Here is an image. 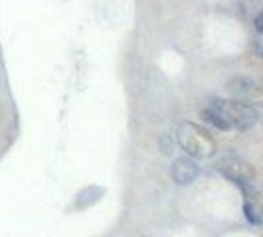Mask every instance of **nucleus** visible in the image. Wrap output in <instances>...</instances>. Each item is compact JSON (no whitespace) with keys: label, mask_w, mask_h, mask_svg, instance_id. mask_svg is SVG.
Segmentation results:
<instances>
[{"label":"nucleus","mask_w":263,"mask_h":237,"mask_svg":"<svg viewBox=\"0 0 263 237\" xmlns=\"http://www.w3.org/2000/svg\"><path fill=\"white\" fill-rule=\"evenodd\" d=\"M176 141L182 146L186 156L190 158H212L216 154V141L212 132L196 123H182L176 132Z\"/></svg>","instance_id":"1"},{"label":"nucleus","mask_w":263,"mask_h":237,"mask_svg":"<svg viewBox=\"0 0 263 237\" xmlns=\"http://www.w3.org/2000/svg\"><path fill=\"white\" fill-rule=\"evenodd\" d=\"M172 148H174V141L171 139V134H162L160 136V150H162V154H171Z\"/></svg>","instance_id":"10"},{"label":"nucleus","mask_w":263,"mask_h":237,"mask_svg":"<svg viewBox=\"0 0 263 237\" xmlns=\"http://www.w3.org/2000/svg\"><path fill=\"white\" fill-rule=\"evenodd\" d=\"M198 164L194 162V158L190 156H180L172 162V180L180 186L192 184L198 178Z\"/></svg>","instance_id":"5"},{"label":"nucleus","mask_w":263,"mask_h":237,"mask_svg":"<svg viewBox=\"0 0 263 237\" xmlns=\"http://www.w3.org/2000/svg\"><path fill=\"white\" fill-rule=\"evenodd\" d=\"M243 213H246V218H248L253 225L261 224V218H259L257 208H255V204H253V202H246V204H243Z\"/></svg>","instance_id":"9"},{"label":"nucleus","mask_w":263,"mask_h":237,"mask_svg":"<svg viewBox=\"0 0 263 237\" xmlns=\"http://www.w3.org/2000/svg\"><path fill=\"white\" fill-rule=\"evenodd\" d=\"M226 87L232 95H236L239 101H246V103H255V101L261 99L263 95L261 85L253 77H248V75H236V77L228 79Z\"/></svg>","instance_id":"4"},{"label":"nucleus","mask_w":263,"mask_h":237,"mask_svg":"<svg viewBox=\"0 0 263 237\" xmlns=\"http://www.w3.org/2000/svg\"><path fill=\"white\" fill-rule=\"evenodd\" d=\"M202 117L206 118L210 125H214L216 129H222V131H230V125H228V121H226L214 107H210V109H204L202 111Z\"/></svg>","instance_id":"7"},{"label":"nucleus","mask_w":263,"mask_h":237,"mask_svg":"<svg viewBox=\"0 0 263 237\" xmlns=\"http://www.w3.org/2000/svg\"><path fill=\"white\" fill-rule=\"evenodd\" d=\"M101 196H103V190L97 188V186H91V188H87V190H83V192L79 194L78 208H87V206H91L93 202H97Z\"/></svg>","instance_id":"6"},{"label":"nucleus","mask_w":263,"mask_h":237,"mask_svg":"<svg viewBox=\"0 0 263 237\" xmlns=\"http://www.w3.org/2000/svg\"><path fill=\"white\" fill-rule=\"evenodd\" d=\"M210 107H214L228 121L230 129H237V131H248L259 118V111L255 107L246 101H239V99L216 97V99H212Z\"/></svg>","instance_id":"2"},{"label":"nucleus","mask_w":263,"mask_h":237,"mask_svg":"<svg viewBox=\"0 0 263 237\" xmlns=\"http://www.w3.org/2000/svg\"><path fill=\"white\" fill-rule=\"evenodd\" d=\"M218 170L224 174L228 180L236 182V184H246L255 180V170L248 160H241L237 156H226L218 162L216 166Z\"/></svg>","instance_id":"3"},{"label":"nucleus","mask_w":263,"mask_h":237,"mask_svg":"<svg viewBox=\"0 0 263 237\" xmlns=\"http://www.w3.org/2000/svg\"><path fill=\"white\" fill-rule=\"evenodd\" d=\"M253 26H255V32L257 34H263V14L257 12L253 16Z\"/></svg>","instance_id":"11"},{"label":"nucleus","mask_w":263,"mask_h":237,"mask_svg":"<svg viewBox=\"0 0 263 237\" xmlns=\"http://www.w3.org/2000/svg\"><path fill=\"white\" fill-rule=\"evenodd\" d=\"M261 12V0H239V14L243 18H253Z\"/></svg>","instance_id":"8"}]
</instances>
